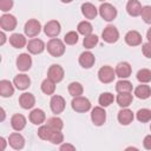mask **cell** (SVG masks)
Instances as JSON below:
<instances>
[{
  "mask_svg": "<svg viewBox=\"0 0 151 151\" xmlns=\"http://www.w3.org/2000/svg\"><path fill=\"white\" fill-rule=\"evenodd\" d=\"M46 48H47V52L54 57V58H59L61 57L64 53H65V42L58 38H51L46 45Z\"/></svg>",
  "mask_w": 151,
  "mask_h": 151,
  "instance_id": "1",
  "label": "cell"
},
{
  "mask_svg": "<svg viewBox=\"0 0 151 151\" xmlns=\"http://www.w3.org/2000/svg\"><path fill=\"white\" fill-rule=\"evenodd\" d=\"M71 106L76 112L84 113L91 109V101L86 97L78 96V97H73V99L71 101Z\"/></svg>",
  "mask_w": 151,
  "mask_h": 151,
  "instance_id": "2",
  "label": "cell"
},
{
  "mask_svg": "<svg viewBox=\"0 0 151 151\" xmlns=\"http://www.w3.org/2000/svg\"><path fill=\"white\" fill-rule=\"evenodd\" d=\"M99 15L105 20V21H112L116 19L117 17V9L113 5L109 4V2H103L99 6Z\"/></svg>",
  "mask_w": 151,
  "mask_h": 151,
  "instance_id": "3",
  "label": "cell"
},
{
  "mask_svg": "<svg viewBox=\"0 0 151 151\" xmlns=\"http://www.w3.org/2000/svg\"><path fill=\"white\" fill-rule=\"evenodd\" d=\"M116 78V71L109 66V65H105V66H101L98 71V79L100 83L103 84H110Z\"/></svg>",
  "mask_w": 151,
  "mask_h": 151,
  "instance_id": "4",
  "label": "cell"
},
{
  "mask_svg": "<svg viewBox=\"0 0 151 151\" xmlns=\"http://www.w3.org/2000/svg\"><path fill=\"white\" fill-rule=\"evenodd\" d=\"M40 31H41V24L37 19H29L28 21H26V24L24 26L25 35H27L28 38L37 37L40 33Z\"/></svg>",
  "mask_w": 151,
  "mask_h": 151,
  "instance_id": "5",
  "label": "cell"
},
{
  "mask_svg": "<svg viewBox=\"0 0 151 151\" xmlns=\"http://www.w3.org/2000/svg\"><path fill=\"white\" fill-rule=\"evenodd\" d=\"M0 27L5 32L14 31L17 27V18L13 14L5 13L0 17Z\"/></svg>",
  "mask_w": 151,
  "mask_h": 151,
  "instance_id": "6",
  "label": "cell"
},
{
  "mask_svg": "<svg viewBox=\"0 0 151 151\" xmlns=\"http://www.w3.org/2000/svg\"><path fill=\"white\" fill-rule=\"evenodd\" d=\"M91 120L96 126H101L106 122V111L103 106H96L91 111Z\"/></svg>",
  "mask_w": 151,
  "mask_h": 151,
  "instance_id": "7",
  "label": "cell"
},
{
  "mask_svg": "<svg viewBox=\"0 0 151 151\" xmlns=\"http://www.w3.org/2000/svg\"><path fill=\"white\" fill-rule=\"evenodd\" d=\"M101 38L107 44H113L119 39V32L113 25L106 26L101 32Z\"/></svg>",
  "mask_w": 151,
  "mask_h": 151,
  "instance_id": "8",
  "label": "cell"
},
{
  "mask_svg": "<svg viewBox=\"0 0 151 151\" xmlns=\"http://www.w3.org/2000/svg\"><path fill=\"white\" fill-rule=\"evenodd\" d=\"M65 106H66V101H65L64 97L58 96V94L52 96V98L50 100V107L53 113H55V114L61 113L65 110Z\"/></svg>",
  "mask_w": 151,
  "mask_h": 151,
  "instance_id": "9",
  "label": "cell"
},
{
  "mask_svg": "<svg viewBox=\"0 0 151 151\" xmlns=\"http://www.w3.org/2000/svg\"><path fill=\"white\" fill-rule=\"evenodd\" d=\"M60 31H61V26H60V22L57 20H50L44 26V32L50 38H57Z\"/></svg>",
  "mask_w": 151,
  "mask_h": 151,
  "instance_id": "10",
  "label": "cell"
},
{
  "mask_svg": "<svg viewBox=\"0 0 151 151\" xmlns=\"http://www.w3.org/2000/svg\"><path fill=\"white\" fill-rule=\"evenodd\" d=\"M15 65L17 68L21 72H26L31 68L32 66V58L28 53H21L18 55L17 60H15Z\"/></svg>",
  "mask_w": 151,
  "mask_h": 151,
  "instance_id": "11",
  "label": "cell"
},
{
  "mask_svg": "<svg viewBox=\"0 0 151 151\" xmlns=\"http://www.w3.org/2000/svg\"><path fill=\"white\" fill-rule=\"evenodd\" d=\"M64 74H65L64 68L58 64L51 65L47 71V78L52 79L54 83H60L64 79Z\"/></svg>",
  "mask_w": 151,
  "mask_h": 151,
  "instance_id": "12",
  "label": "cell"
},
{
  "mask_svg": "<svg viewBox=\"0 0 151 151\" xmlns=\"http://www.w3.org/2000/svg\"><path fill=\"white\" fill-rule=\"evenodd\" d=\"M27 51L31 53V54H40L44 52V50L46 48V45L45 42L41 40V39H38V38H33L31 39L28 42H27Z\"/></svg>",
  "mask_w": 151,
  "mask_h": 151,
  "instance_id": "13",
  "label": "cell"
},
{
  "mask_svg": "<svg viewBox=\"0 0 151 151\" xmlns=\"http://www.w3.org/2000/svg\"><path fill=\"white\" fill-rule=\"evenodd\" d=\"M7 140H8L9 146L14 150H21L25 146V138H24L22 134L19 133V131L11 133Z\"/></svg>",
  "mask_w": 151,
  "mask_h": 151,
  "instance_id": "14",
  "label": "cell"
},
{
  "mask_svg": "<svg viewBox=\"0 0 151 151\" xmlns=\"http://www.w3.org/2000/svg\"><path fill=\"white\" fill-rule=\"evenodd\" d=\"M116 76L119 77L120 79H126L131 76L132 73V68H131V65L127 63V61H120L117 64L116 68Z\"/></svg>",
  "mask_w": 151,
  "mask_h": 151,
  "instance_id": "15",
  "label": "cell"
},
{
  "mask_svg": "<svg viewBox=\"0 0 151 151\" xmlns=\"http://www.w3.org/2000/svg\"><path fill=\"white\" fill-rule=\"evenodd\" d=\"M13 84H14V86L18 90L25 91V90H27L31 86V78L27 74H25V73H20V74H18V76L14 77Z\"/></svg>",
  "mask_w": 151,
  "mask_h": 151,
  "instance_id": "16",
  "label": "cell"
},
{
  "mask_svg": "<svg viewBox=\"0 0 151 151\" xmlns=\"http://www.w3.org/2000/svg\"><path fill=\"white\" fill-rule=\"evenodd\" d=\"M96 63V57L92 52L85 51L79 55V65L83 68H91Z\"/></svg>",
  "mask_w": 151,
  "mask_h": 151,
  "instance_id": "17",
  "label": "cell"
},
{
  "mask_svg": "<svg viewBox=\"0 0 151 151\" xmlns=\"http://www.w3.org/2000/svg\"><path fill=\"white\" fill-rule=\"evenodd\" d=\"M117 118H118L119 124H122V125H129V124H131V123L133 122L134 114H133V112H132L130 109L123 107V109L118 112Z\"/></svg>",
  "mask_w": 151,
  "mask_h": 151,
  "instance_id": "18",
  "label": "cell"
},
{
  "mask_svg": "<svg viewBox=\"0 0 151 151\" xmlns=\"http://www.w3.org/2000/svg\"><path fill=\"white\" fill-rule=\"evenodd\" d=\"M19 104L22 109L29 110L35 105V97L29 92H24L19 97Z\"/></svg>",
  "mask_w": 151,
  "mask_h": 151,
  "instance_id": "19",
  "label": "cell"
},
{
  "mask_svg": "<svg viewBox=\"0 0 151 151\" xmlns=\"http://www.w3.org/2000/svg\"><path fill=\"white\" fill-rule=\"evenodd\" d=\"M28 119L34 125H41L46 120V114L41 109H34V110L31 111V113L28 116Z\"/></svg>",
  "mask_w": 151,
  "mask_h": 151,
  "instance_id": "20",
  "label": "cell"
},
{
  "mask_svg": "<svg viewBox=\"0 0 151 151\" xmlns=\"http://www.w3.org/2000/svg\"><path fill=\"white\" fill-rule=\"evenodd\" d=\"M124 40H125V42L129 46H138V45L142 44L143 38H142V34L139 32H137V31H129L125 34Z\"/></svg>",
  "mask_w": 151,
  "mask_h": 151,
  "instance_id": "21",
  "label": "cell"
},
{
  "mask_svg": "<svg viewBox=\"0 0 151 151\" xmlns=\"http://www.w3.org/2000/svg\"><path fill=\"white\" fill-rule=\"evenodd\" d=\"M81 13H83V15L86 19L92 20V19H94L98 15L99 12H98L97 7L93 4H91V2H84L81 5Z\"/></svg>",
  "mask_w": 151,
  "mask_h": 151,
  "instance_id": "22",
  "label": "cell"
},
{
  "mask_svg": "<svg viewBox=\"0 0 151 151\" xmlns=\"http://www.w3.org/2000/svg\"><path fill=\"white\" fill-rule=\"evenodd\" d=\"M26 123H27V122H26L25 116H22V114H20V113H15V114H13L12 118H11V126H12V129L15 130V131H21V130H24L25 126H26Z\"/></svg>",
  "mask_w": 151,
  "mask_h": 151,
  "instance_id": "23",
  "label": "cell"
},
{
  "mask_svg": "<svg viewBox=\"0 0 151 151\" xmlns=\"http://www.w3.org/2000/svg\"><path fill=\"white\" fill-rule=\"evenodd\" d=\"M0 94L4 98L12 97L14 94V84H12L9 80L6 79L0 80Z\"/></svg>",
  "mask_w": 151,
  "mask_h": 151,
  "instance_id": "24",
  "label": "cell"
},
{
  "mask_svg": "<svg viewBox=\"0 0 151 151\" xmlns=\"http://www.w3.org/2000/svg\"><path fill=\"white\" fill-rule=\"evenodd\" d=\"M9 44L14 47V48H22L27 45V40H26V37L24 34H20V33H13L9 38Z\"/></svg>",
  "mask_w": 151,
  "mask_h": 151,
  "instance_id": "25",
  "label": "cell"
},
{
  "mask_svg": "<svg viewBox=\"0 0 151 151\" xmlns=\"http://www.w3.org/2000/svg\"><path fill=\"white\" fill-rule=\"evenodd\" d=\"M126 12L130 17H139L142 12V5L139 0H129L126 4Z\"/></svg>",
  "mask_w": 151,
  "mask_h": 151,
  "instance_id": "26",
  "label": "cell"
},
{
  "mask_svg": "<svg viewBox=\"0 0 151 151\" xmlns=\"http://www.w3.org/2000/svg\"><path fill=\"white\" fill-rule=\"evenodd\" d=\"M116 100H117V104L120 107H127L132 104L133 96H132L131 92H122V93H118Z\"/></svg>",
  "mask_w": 151,
  "mask_h": 151,
  "instance_id": "27",
  "label": "cell"
},
{
  "mask_svg": "<svg viewBox=\"0 0 151 151\" xmlns=\"http://www.w3.org/2000/svg\"><path fill=\"white\" fill-rule=\"evenodd\" d=\"M134 96L139 99H147L151 96V87L146 84H140L134 88Z\"/></svg>",
  "mask_w": 151,
  "mask_h": 151,
  "instance_id": "28",
  "label": "cell"
},
{
  "mask_svg": "<svg viewBox=\"0 0 151 151\" xmlns=\"http://www.w3.org/2000/svg\"><path fill=\"white\" fill-rule=\"evenodd\" d=\"M55 84L57 83H54L52 79L46 78L41 83V91L47 96H52L54 93V91H55Z\"/></svg>",
  "mask_w": 151,
  "mask_h": 151,
  "instance_id": "29",
  "label": "cell"
},
{
  "mask_svg": "<svg viewBox=\"0 0 151 151\" xmlns=\"http://www.w3.org/2000/svg\"><path fill=\"white\" fill-rule=\"evenodd\" d=\"M77 29H78V33H79V34L86 37V35H88V34L92 33V31H93V26L91 25L90 21L84 20V21H80V22L78 24Z\"/></svg>",
  "mask_w": 151,
  "mask_h": 151,
  "instance_id": "30",
  "label": "cell"
},
{
  "mask_svg": "<svg viewBox=\"0 0 151 151\" xmlns=\"http://www.w3.org/2000/svg\"><path fill=\"white\" fill-rule=\"evenodd\" d=\"M132 88H133L132 83H130L126 79H120L116 84V91L118 93H122V92H132Z\"/></svg>",
  "mask_w": 151,
  "mask_h": 151,
  "instance_id": "31",
  "label": "cell"
},
{
  "mask_svg": "<svg viewBox=\"0 0 151 151\" xmlns=\"http://www.w3.org/2000/svg\"><path fill=\"white\" fill-rule=\"evenodd\" d=\"M67 90H68V93H70L72 97L81 96L83 92H84V87H83V85H81L80 83H78V81H72V83H70Z\"/></svg>",
  "mask_w": 151,
  "mask_h": 151,
  "instance_id": "32",
  "label": "cell"
},
{
  "mask_svg": "<svg viewBox=\"0 0 151 151\" xmlns=\"http://www.w3.org/2000/svg\"><path fill=\"white\" fill-rule=\"evenodd\" d=\"M137 80L140 83V84H147L151 81V70L149 68H142L137 72V76H136Z\"/></svg>",
  "mask_w": 151,
  "mask_h": 151,
  "instance_id": "33",
  "label": "cell"
},
{
  "mask_svg": "<svg viewBox=\"0 0 151 151\" xmlns=\"http://www.w3.org/2000/svg\"><path fill=\"white\" fill-rule=\"evenodd\" d=\"M113 100H114V97H113V94H112L111 92H104V93H101V94L99 96V98H98V103H99V105L103 106V107L110 106V105L113 103Z\"/></svg>",
  "mask_w": 151,
  "mask_h": 151,
  "instance_id": "34",
  "label": "cell"
},
{
  "mask_svg": "<svg viewBox=\"0 0 151 151\" xmlns=\"http://www.w3.org/2000/svg\"><path fill=\"white\" fill-rule=\"evenodd\" d=\"M52 131H53V129H51L47 124H44V125L41 124L40 127L38 129V137H39L40 139H42V140H47V142H48Z\"/></svg>",
  "mask_w": 151,
  "mask_h": 151,
  "instance_id": "35",
  "label": "cell"
},
{
  "mask_svg": "<svg viewBox=\"0 0 151 151\" xmlns=\"http://www.w3.org/2000/svg\"><path fill=\"white\" fill-rule=\"evenodd\" d=\"M46 124L51 127V129H53V130H63V127H64V122H63V119L61 118H59V117H51V118H48L47 119V122H46Z\"/></svg>",
  "mask_w": 151,
  "mask_h": 151,
  "instance_id": "36",
  "label": "cell"
},
{
  "mask_svg": "<svg viewBox=\"0 0 151 151\" xmlns=\"http://www.w3.org/2000/svg\"><path fill=\"white\" fill-rule=\"evenodd\" d=\"M98 37L96 35V34H88V35H86L85 38H84V40H83V45H84V47L85 48H87V50H91V48H93L97 44H98Z\"/></svg>",
  "mask_w": 151,
  "mask_h": 151,
  "instance_id": "37",
  "label": "cell"
},
{
  "mask_svg": "<svg viewBox=\"0 0 151 151\" xmlns=\"http://www.w3.org/2000/svg\"><path fill=\"white\" fill-rule=\"evenodd\" d=\"M136 118L140 123H147L151 120V110L149 109H140L136 113Z\"/></svg>",
  "mask_w": 151,
  "mask_h": 151,
  "instance_id": "38",
  "label": "cell"
},
{
  "mask_svg": "<svg viewBox=\"0 0 151 151\" xmlns=\"http://www.w3.org/2000/svg\"><path fill=\"white\" fill-rule=\"evenodd\" d=\"M79 40V33L76 31H70L64 37V42L66 45H76Z\"/></svg>",
  "mask_w": 151,
  "mask_h": 151,
  "instance_id": "39",
  "label": "cell"
},
{
  "mask_svg": "<svg viewBox=\"0 0 151 151\" xmlns=\"http://www.w3.org/2000/svg\"><path fill=\"white\" fill-rule=\"evenodd\" d=\"M48 142H51L54 145L61 144L64 142V134H63V132L60 130H53L52 133H51V137H50Z\"/></svg>",
  "mask_w": 151,
  "mask_h": 151,
  "instance_id": "40",
  "label": "cell"
},
{
  "mask_svg": "<svg viewBox=\"0 0 151 151\" xmlns=\"http://www.w3.org/2000/svg\"><path fill=\"white\" fill-rule=\"evenodd\" d=\"M140 17L144 20L145 24L151 25V6L146 5L142 7V12H140Z\"/></svg>",
  "mask_w": 151,
  "mask_h": 151,
  "instance_id": "41",
  "label": "cell"
},
{
  "mask_svg": "<svg viewBox=\"0 0 151 151\" xmlns=\"http://www.w3.org/2000/svg\"><path fill=\"white\" fill-rule=\"evenodd\" d=\"M13 5H14L13 0H0V11L6 13L9 9H12Z\"/></svg>",
  "mask_w": 151,
  "mask_h": 151,
  "instance_id": "42",
  "label": "cell"
},
{
  "mask_svg": "<svg viewBox=\"0 0 151 151\" xmlns=\"http://www.w3.org/2000/svg\"><path fill=\"white\" fill-rule=\"evenodd\" d=\"M142 52H143V54H144L146 58L151 59V42H150V41L143 44V46H142Z\"/></svg>",
  "mask_w": 151,
  "mask_h": 151,
  "instance_id": "43",
  "label": "cell"
},
{
  "mask_svg": "<svg viewBox=\"0 0 151 151\" xmlns=\"http://www.w3.org/2000/svg\"><path fill=\"white\" fill-rule=\"evenodd\" d=\"M143 146L146 150H151V134H147L143 139Z\"/></svg>",
  "mask_w": 151,
  "mask_h": 151,
  "instance_id": "44",
  "label": "cell"
},
{
  "mask_svg": "<svg viewBox=\"0 0 151 151\" xmlns=\"http://www.w3.org/2000/svg\"><path fill=\"white\" fill-rule=\"evenodd\" d=\"M60 150H61V151H65V150H66V151H68V150H70V151H74V150H76V146L72 145V144H68V143H64V144L60 145Z\"/></svg>",
  "mask_w": 151,
  "mask_h": 151,
  "instance_id": "45",
  "label": "cell"
},
{
  "mask_svg": "<svg viewBox=\"0 0 151 151\" xmlns=\"http://www.w3.org/2000/svg\"><path fill=\"white\" fill-rule=\"evenodd\" d=\"M0 144H1V146H0V150H1V151H4V150L6 149V145L8 144V140L6 142V139H5L4 137H0Z\"/></svg>",
  "mask_w": 151,
  "mask_h": 151,
  "instance_id": "46",
  "label": "cell"
},
{
  "mask_svg": "<svg viewBox=\"0 0 151 151\" xmlns=\"http://www.w3.org/2000/svg\"><path fill=\"white\" fill-rule=\"evenodd\" d=\"M0 37H1L0 45H4V44L6 42V34H5V31H1V32H0Z\"/></svg>",
  "mask_w": 151,
  "mask_h": 151,
  "instance_id": "47",
  "label": "cell"
},
{
  "mask_svg": "<svg viewBox=\"0 0 151 151\" xmlns=\"http://www.w3.org/2000/svg\"><path fill=\"white\" fill-rule=\"evenodd\" d=\"M146 38H147V41H150L151 42V27L147 29V32H146Z\"/></svg>",
  "mask_w": 151,
  "mask_h": 151,
  "instance_id": "48",
  "label": "cell"
},
{
  "mask_svg": "<svg viewBox=\"0 0 151 151\" xmlns=\"http://www.w3.org/2000/svg\"><path fill=\"white\" fill-rule=\"evenodd\" d=\"M1 116H2V117H1V120L4 122V119H5V110H4V109H1Z\"/></svg>",
  "mask_w": 151,
  "mask_h": 151,
  "instance_id": "49",
  "label": "cell"
},
{
  "mask_svg": "<svg viewBox=\"0 0 151 151\" xmlns=\"http://www.w3.org/2000/svg\"><path fill=\"white\" fill-rule=\"evenodd\" d=\"M61 2H64V4H70V2H72L73 0H60Z\"/></svg>",
  "mask_w": 151,
  "mask_h": 151,
  "instance_id": "50",
  "label": "cell"
},
{
  "mask_svg": "<svg viewBox=\"0 0 151 151\" xmlns=\"http://www.w3.org/2000/svg\"><path fill=\"white\" fill-rule=\"evenodd\" d=\"M98 1H105V0H98Z\"/></svg>",
  "mask_w": 151,
  "mask_h": 151,
  "instance_id": "51",
  "label": "cell"
},
{
  "mask_svg": "<svg viewBox=\"0 0 151 151\" xmlns=\"http://www.w3.org/2000/svg\"><path fill=\"white\" fill-rule=\"evenodd\" d=\"M150 131H151V125H150Z\"/></svg>",
  "mask_w": 151,
  "mask_h": 151,
  "instance_id": "52",
  "label": "cell"
}]
</instances>
